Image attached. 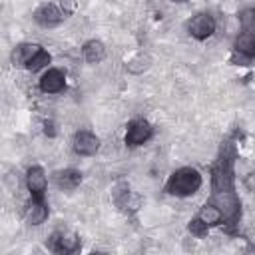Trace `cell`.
I'll return each instance as SVG.
<instances>
[{"label": "cell", "instance_id": "ffe728a7", "mask_svg": "<svg viewBox=\"0 0 255 255\" xmlns=\"http://www.w3.org/2000/svg\"><path fill=\"white\" fill-rule=\"evenodd\" d=\"M239 22H241V28L243 32H249V34H255V8H247L239 14Z\"/></svg>", "mask_w": 255, "mask_h": 255}, {"label": "cell", "instance_id": "5b68a950", "mask_svg": "<svg viewBox=\"0 0 255 255\" xmlns=\"http://www.w3.org/2000/svg\"><path fill=\"white\" fill-rule=\"evenodd\" d=\"M215 28H217V22H215V18L209 12H197L187 22V32L195 40H207V38H211L213 32H215Z\"/></svg>", "mask_w": 255, "mask_h": 255}, {"label": "cell", "instance_id": "8fae6325", "mask_svg": "<svg viewBox=\"0 0 255 255\" xmlns=\"http://www.w3.org/2000/svg\"><path fill=\"white\" fill-rule=\"evenodd\" d=\"M66 88V76L58 68H50L40 78V90L44 94H58Z\"/></svg>", "mask_w": 255, "mask_h": 255}, {"label": "cell", "instance_id": "7402d4cb", "mask_svg": "<svg viewBox=\"0 0 255 255\" xmlns=\"http://www.w3.org/2000/svg\"><path fill=\"white\" fill-rule=\"evenodd\" d=\"M46 133L48 135H56V129H54V124L52 122H46Z\"/></svg>", "mask_w": 255, "mask_h": 255}, {"label": "cell", "instance_id": "7a4b0ae2", "mask_svg": "<svg viewBox=\"0 0 255 255\" xmlns=\"http://www.w3.org/2000/svg\"><path fill=\"white\" fill-rule=\"evenodd\" d=\"M203 183V177L201 173L191 167V165H185V167H179L175 169L169 179L165 181V193L169 195H175V197H187V195H193Z\"/></svg>", "mask_w": 255, "mask_h": 255}, {"label": "cell", "instance_id": "277c9868", "mask_svg": "<svg viewBox=\"0 0 255 255\" xmlns=\"http://www.w3.org/2000/svg\"><path fill=\"white\" fill-rule=\"evenodd\" d=\"M68 12L64 10V4H54V2H48V4H42L36 8L34 12V20L42 26V28H54L58 24H62L66 20Z\"/></svg>", "mask_w": 255, "mask_h": 255}, {"label": "cell", "instance_id": "2e32d148", "mask_svg": "<svg viewBox=\"0 0 255 255\" xmlns=\"http://www.w3.org/2000/svg\"><path fill=\"white\" fill-rule=\"evenodd\" d=\"M149 66H151V58H149L147 54L139 52V54H135V56L126 64V72H128V74H133V76H139V74H143L145 70H149Z\"/></svg>", "mask_w": 255, "mask_h": 255}, {"label": "cell", "instance_id": "ba28073f", "mask_svg": "<svg viewBox=\"0 0 255 255\" xmlns=\"http://www.w3.org/2000/svg\"><path fill=\"white\" fill-rule=\"evenodd\" d=\"M72 147H74V153H78V155H84V157L96 155L100 149V137L88 129H80L74 133Z\"/></svg>", "mask_w": 255, "mask_h": 255}, {"label": "cell", "instance_id": "4fadbf2b", "mask_svg": "<svg viewBox=\"0 0 255 255\" xmlns=\"http://www.w3.org/2000/svg\"><path fill=\"white\" fill-rule=\"evenodd\" d=\"M42 46L40 44H32V42H24V44H18L14 50H12V54H10V62H12V66L16 68H26L28 66V62L38 54V50H40Z\"/></svg>", "mask_w": 255, "mask_h": 255}, {"label": "cell", "instance_id": "30bf717a", "mask_svg": "<svg viewBox=\"0 0 255 255\" xmlns=\"http://www.w3.org/2000/svg\"><path fill=\"white\" fill-rule=\"evenodd\" d=\"M46 185H48L46 171L40 165H30L26 169V187L30 191V197L46 199Z\"/></svg>", "mask_w": 255, "mask_h": 255}, {"label": "cell", "instance_id": "5bb4252c", "mask_svg": "<svg viewBox=\"0 0 255 255\" xmlns=\"http://www.w3.org/2000/svg\"><path fill=\"white\" fill-rule=\"evenodd\" d=\"M54 183L60 189H76L82 183V171L74 169V167H66V169H58L54 173Z\"/></svg>", "mask_w": 255, "mask_h": 255}, {"label": "cell", "instance_id": "e0dca14e", "mask_svg": "<svg viewBox=\"0 0 255 255\" xmlns=\"http://www.w3.org/2000/svg\"><path fill=\"white\" fill-rule=\"evenodd\" d=\"M209 227L211 225H219V223H223V213H221V209L215 205V203H205L201 209H199V213H197Z\"/></svg>", "mask_w": 255, "mask_h": 255}, {"label": "cell", "instance_id": "9a60e30c", "mask_svg": "<svg viewBox=\"0 0 255 255\" xmlns=\"http://www.w3.org/2000/svg\"><path fill=\"white\" fill-rule=\"evenodd\" d=\"M82 56L88 64H100L106 58V46L100 40H88L82 46Z\"/></svg>", "mask_w": 255, "mask_h": 255}, {"label": "cell", "instance_id": "9c48e42d", "mask_svg": "<svg viewBox=\"0 0 255 255\" xmlns=\"http://www.w3.org/2000/svg\"><path fill=\"white\" fill-rule=\"evenodd\" d=\"M114 203L118 205L120 211L129 215V213H135L141 207V197L137 193H133L128 183H124V185L114 189Z\"/></svg>", "mask_w": 255, "mask_h": 255}, {"label": "cell", "instance_id": "8992f818", "mask_svg": "<svg viewBox=\"0 0 255 255\" xmlns=\"http://www.w3.org/2000/svg\"><path fill=\"white\" fill-rule=\"evenodd\" d=\"M46 245H48L50 251L68 255V253H76V251L82 247V241H80V237H78L76 233H72V231H56V233H52V235L48 237Z\"/></svg>", "mask_w": 255, "mask_h": 255}, {"label": "cell", "instance_id": "d6986e66", "mask_svg": "<svg viewBox=\"0 0 255 255\" xmlns=\"http://www.w3.org/2000/svg\"><path fill=\"white\" fill-rule=\"evenodd\" d=\"M187 231H189L193 237H205L207 231H209V225H207L199 215H195L193 219H189V223H187Z\"/></svg>", "mask_w": 255, "mask_h": 255}, {"label": "cell", "instance_id": "6da1fadb", "mask_svg": "<svg viewBox=\"0 0 255 255\" xmlns=\"http://www.w3.org/2000/svg\"><path fill=\"white\" fill-rule=\"evenodd\" d=\"M233 159H235V149L231 143H223L221 153L217 161L213 163L211 169V189H213V203L221 209L223 213V223L225 225H235L241 217V203L239 197L235 195L233 187Z\"/></svg>", "mask_w": 255, "mask_h": 255}, {"label": "cell", "instance_id": "7c38bea8", "mask_svg": "<svg viewBox=\"0 0 255 255\" xmlns=\"http://www.w3.org/2000/svg\"><path fill=\"white\" fill-rule=\"evenodd\" d=\"M48 203L46 199H36V197H30V201L26 203L24 207V217L30 225H42L46 219H48Z\"/></svg>", "mask_w": 255, "mask_h": 255}, {"label": "cell", "instance_id": "603a6c76", "mask_svg": "<svg viewBox=\"0 0 255 255\" xmlns=\"http://www.w3.org/2000/svg\"><path fill=\"white\" fill-rule=\"evenodd\" d=\"M171 2H187V0H171Z\"/></svg>", "mask_w": 255, "mask_h": 255}, {"label": "cell", "instance_id": "52a82bcc", "mask_svg": "<svg viewBox=\"0 0 255 255\" xmlns=\"http://www.w3.org/2000/svg\"><path fill=\"white\" fill-rule=\"evenodd\" d=\"M151 135H153V128H151L149 122H145V120H131L128 124L124 141L129 147H137V145H143Z\"/></svg>", "mask_w": 255, "mask_h": 255}, {"label": "cell", "instance_id": "ac0fdd59", "mask_svg": "<svg viewBox=\"0 0 255 255\" xmlns=\"http://www.w3.org/2000/svg\"><path fill=\"white\" fill-rule=\"evenodd\" d=\"M50 62H52V56H50L44 48H40V50H38V54L28 62L26 70H30V72H38V70H42L44 66H48Z\"/></svg>", "mask_w": 255, "mask_h": 255}, {"label": "cell", "instance_id": "3957f363", "mask_svg": "<svg viewBox=\"0 0 255 255\" xmlns=\"http://www.w3.org/2000/svg\"><path fill=\"white\" fill-rule=\"evenodd\" d=\"M253 60H255V34L243 32L233 42L231 62L237 66H249Z\"/></svg>", "mask_w": 255, "mask_h": 255}, {"label": "cell", "instance_id": "44dd1931", "mask_svg": "<svg viewBox=\"0 0 255 255\" xmlns=\"http://www.w3.org/2000/svg\"><path fill=\"white\" fill-rule=\"evenodd\" d=\"M243 183H245V187H247L249 191H253V193H255V171L247 173V175H245V179H243Z\"/></svg>", "mask_w": 255, "mask_h": 255}]
</instances>
